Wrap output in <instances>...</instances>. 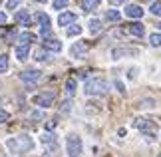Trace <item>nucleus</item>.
<instances>
[{
  "label": "nucleus",
  "mask_w": 161,
  "mask_h": 157,
  "mask_svg": "<svg viewBox=\"0 0 161 157\" xmlns=\"http://www.w3.org/2000/svg\"><path fill=\"white\" fill-rule=\"evenodd\" d=\"M6 147H8V151H12V153H26V151H32L34 149V139L30 135L22 133V135L10 137V139L6 141Z\"/></svg>",
  "instance_id": "f257e3e1"
},
{
  "label": "nucleus",
  "mask_w": 161,
  "mask_h": 157,
  "mask_svg": "<svg viewBox=\"0 0 161 157\" xmlns=\"http://www.w3.org/2000/svg\"><path fill=\"white\" fill-rule=\"evenodd\" d=\"M109 90V84L106 78L97 76V78H92L84 84V93L86 96H106Z\"/></svg>",
  "instance_id": "f03ea898"
},
{
  "label": "nucleus",
  "mask_w": 161,
  "mask_h": 157,
  "mask_svg": "<svg viewBox=\"0 0 161 157\" xmlns=\"http://www.w3.org/2000/svg\"><path fill=\"white\" fill-rule=\"evenodd\" d=\"M133 127H137L141 133H143L145 141H147V143H151V141H153V135H155V131H157V123L153 121V119L137 117V119H133Z\"/></svg>",
  "instance_id": "7ed1b4c3"
},
{
  "label": "nucleus",
  "mask_w": 161,
  "mask_h": 157,
  "mask_svg": "<svg viewBox=\"0 0 161 157\" xmlns=\"http://www.w3.org/2000/svg\"><path fill=\"white\" fill-rule=\"evenodd\" d=\"M84 151L82 137L78 133H68L66 135V155L68 157H80Z\"/></svg>",
  "instance_id": "20e7f679"
},
{
  "label": "nucleus",
  "mask_w": 161,
  "mask_h": 157,
  "mask_svg": "<svg viewBox=\"0 0 161 157\" xmlns=\"http://www.w3.org/2000/svg\"><path fill=\"white\" fill-rule=\"evenodd\" d=\"M133 56H139V50L137 48H131V46H117V48L111 50V58H114V60L133 58Z\"/></svg>",
  "instance_id": "39448f33"
},
{
  "label": "nucleus",
  "mask_w": 161,
  "mask_h": 157,
  "mask_svg": "<svg viewBox=\"0 0 161 157\" xmlns=\"http://www.w3.org/2000/svg\"><path fill=\"white\" fill-rule=\"evenodd\" d=\"M54 98H56V93L52 90H48V92H42L38 96H34V104L40 105V108H50L54 104Z\"/></svg>",
  "instance_id": "423d86ee"
},
{
  "label": "nucleus",
  "mask_w": 161,
  "mask_h": 157,
  "mask_svg": "<svg viewBox=\"0 0 161 157\" xmlns=\"http://www.w3.org/2000/svg\"><path fill=\"white\" fill-rule=\"evenodd\" d=\"M36 22L40 26V34L42 36H48L50 34V28H52V22H50V16L46 12H36Z\"/></svg>",
  "instance_id": "0eeeda50"
},
{
  "label": "nucleus",
  "mask_w": 161,
  "mask_h": 157,
  "mask_svg": "<svg viewBox=\"0 0 161 157\" xmlns=\"http://www.w3.org/2000/svg\"><path fill=\"white\" fill-rule=\"evenodd\" d=\"M86 52H88V44L86 42H74L72 46H70V56L74 60H82Z\"/></svg>",
  "instance_id": "6e6552de"
},
{
  "label": "nucleus",
  "mask_w": 161,
  "mask_h": 157,
  "mask_svg": "<svg viewBox=\"0 0 161 157\" xmlns=\"http://www.w3.org/2000/svg\"><path fill=\"white\" fill-rule=\"evenodd\" d=\"M42 78V72L40 70H32V68H28V70L20 72V80L26 81V84H34V81H38Z\"/></svg>",
  "instance_id": "1a4fd4ad"
},
{
  "label": "nucleus",
  "mask_w": 161,
  "mask_h": 157,
  "mask_svg": "<svg viewBox=\"0 0 161 157\" xmlns=\"http://www.w3.org/2000/svg\"><path fill=\"white\" fill-rule=\"evenodd\" d=\"M34 60L40 62V64H48V62L52 60V52H48L46 48H38L34 52Z\"/></svg>",
  "instance_id": "9d476101"
},
{
  "label": "nucleus",
  "mask_w": 161,
  "mask_h": 157,
  "mask_svg": "<svg viewBox=\"0 0 161 157\" xmlns=\"http://www.w3.org/2000/svg\"><path fill=\"white\" fill-rule=\"evenodd\" d=\"M125 16L127 18H141L143 16V8L139 4H127L125 6Z\"/></svg>",
  "instance_id": "9b49d317"
},
{
  "label": "nucleus",
  "mask_w": 161,
  "mask_h": 157,
  "mask_svg": "<svg viewBox=\"0 0 161 157\" xmlns=\"http://www.w3.org/2000/svg\"><path fill=\"white\" fill-rule=\"evenodd\" d=\"M76 14H74V12H62V14L58 16V24L60 26H68V24H74L76 22Z\"/></svg>",
  "instance_id": "f8f14e48"
},
{
  "label": "nucleus",
  "mask_w": 161,
  "mask_h": 157,
  "mask_svg": "<svg viewBox=\"0 0 161 157\" xmlns=\"http://www.w3.org/2000/svg\"><path fill=\"white\" fill-rule=\"evenodd\" d=\"M44 48L48 50V52H60V50H62V42L58 38H48L46 44H44Z\"/></svg>",
  "instance_id": "ddd939ff"
},
{
  "label": "nucleus",
  "mask_w": 161,
  "mask_h": 157,
  "mask_svg": "<svg viewBox=\"0 0 161 157\" xmlns=\"http://www.w3.org/2000/svg\"><path fill=\"white\" fill-rule=\"evenodd\" d=\"M133 108H137V109H147V108H155V99L153 98H145V99H139V102H135Z\"/></svg>",
  "instance_id": "4468645a"
},
{
  "label": "nucleus",
  "mask_w": 161,
  "mask_h": 157,
  "mask_svg": "<svg viewBox=\"0 0 161 157\" xmlns=\"http://www.w3.org/2000/svg\"><path fill=\"white\" fill-rule=\"evenodd\" d=\"M18 40H20V46H30L32 42L38 40V36H34V34H30V32H22Z\"/></svg>",
  "instance_id": "2eb2a0df"
},
{
  "label": "nucleus",
  "mask_w": 161,
  "mask_h": 157,
  "mask_svg": "<svg viewBox=\"0 0 161 157\" xmlns=\"http://www.w3.org/2000/svg\"><path fill=\"white\" fill-rule=\"evenodd\" d=\"M129 34H133V36H143V34H145V26H143L141 22L129 24Z\"/></svg>",
  "instance_id": "dca6fc26"
},
{
  "label": "nucleus",
  "mask_w": 161,
  "mask_h": 157,
  "mask_svg": "<svg viewBox=\"0 0 161 157\" xmlns=\"http://www.w3.org/2000/svg\"><path fill=\"white\" fill-rule=\"evenodd\" d=\"M88 30H90V34H100L102 32V20L92 18V20L88 22Z\"/></svg>",
  "instance_id": "f3484780"
},
{
  "label": "nucleus",
  "mask_w": 161,
  "mask_h": 157,
  "mask_svg": "<svg viewBox=\"0 0 161 157\" xmlns=\"http://www.w3.org/2000/svg\"><path fill=\"white\" fill-rule=\"evenodd\" d=\"M82 10L84 12H92V10H96L97 6H100V0H82Z\"/></svg>",
  "instance_id": "a211bd4d"
},
{
  "label": "nucleus",
  "mask_w": 161,
  "mask_h": 157,
  "mask_svg": "<svg viewBox=\"0 0 161 157\" xmlns=\"http://www.w3.org/2000/svg\"><path fill=\"white\" fill-rule=\"evenodd\" d=\"M16 22L22 24V26H30V16H28V12H26V10L16 12Z\"/></svg>",
  "instance_id": "6ab92c4d"
},
{
  "label": "nucleus",
  "mask_w": 161,
  "mask_h": 157,
  "mask_svg": "<svg viewBox=\"0 0 161 157\" xmlns=\"http://www.w3.org/2000/svg\"><path fill=\"white\" fill-rule=\"evenodd\" d=\"M28 54H30V50H28V46H18V48H16V58L20 60V62H24V60H28Z\"/></svg>",
  "instance_id": "aec40b11"
},
{
  "label": "nucleus",
  "mask_w": 161,
  "mask_h": 157,
  "mask_svg": "<svg viewBox=\"0 0 161 157\" xmlns=\"http://www.w3.org/2000/svg\"><path fill=\"white\" fill-rule=\"evenodd\" d=\"M66 93H68V98H72L74 93H76V80H74V78L66 80Z\"/></svg>",
  "instance_id": "412c9836"
},
{
  "label": "nucleus",
  "mask_w": 161,
  "mask_h": 157,
  "mask_svg": "<svg viewBox=\"0 0 161 157\" xmlns=\"http://www.w3.org/2000/svg\"><path fill=\"white\" fill-rule=\"evenodd\" d=\"M80 34H82V26H78V24H72L70 28H66L68 38H74V36H80Z\"/></svg>",
  "instance_id": "4be33fe9"
},
{
  "label": "nucleus",
  "mask_w": 161,
  "mask_h": 157,
  "mask_svg": "<svg viewBox=\"0 0 161 157\" xmlns=\"http://www.w3.org/2000/svg\"><path fill=\"white\" fill-rule=\"evenodd\" d=\"M149 44H151L153 48H161V32L149 34Z\"/></svg>",
  "instance_id": "5701e85b"
},
{
  "label": "nucleus",
  "mask_w": 161,
  "mask_h": 157,
  "mask_svg": "<svg viewBox=\"0 0 161 157\" xmlns=\"http://www.w3.org/2000/svg\"><path fill=\"white\" fill-rule=\"evenodd\" d=\"M106 18H108V20H111V22H119L121 20V12L119 10H108Z\"/></svg>",
  "instance_id": "b1692460"
},
{
  "label": "nucleus",
  "mask_w": 161,
  "mask_h": 157,
  "mask_svg": "<svg viewBox=\"0 0 161 157\" xmlns=\"http://www.w3.org/2000/svg\"><path fill=\"white\" fill-rule=\"evenodd\" d=\"M72 109H74L72 99H64V102H62V105H60V111H62V114H68V111H72Z\"/></svg>",
  "instance_id": "393cba45"
},
{
  "label": "nucleus",
  "mask_w": 161,
  "mask_h": 157,
  "mask_svg": "<svg viewBox=\"0 0 161 157\" xmlns=\"http://www.w3.org/2000/svg\"><path fill=\"white\" fill-rule=\"evenodd\" d=\"M149 12L153 16H161V0H157V2H153L149 6Z\"/></svg>",
  "instance_id": "a878e982"
},
{
  "label": "nucleus",
  "mask_w": 161,
  "mask_h": 157,
  "mask_svg": "<svg viewBox=\"0 0 161 157\" xmlns=\"http://www.w3.org/2000/svg\"><path fill=\"white\" fill-rule=\"evenodd\" d=\"M6 70H8V56L0 54V74H4Z\"/></svg>",
  "instance_id": "bb28decb"
},
{
  "label": "nucleus",
  "mask_w": 161,
  "mask_h": 157,
  "mask_svg": "<svg viewBox=\"0 0 161 157\" xmlns=\"http://www.w3.org/2000/svg\"><path fill=\"white\" fill-rule=\"evenodd\" d=\"M68 4H70V0H54V2H52L54 10H62V8H66Z\"/></svg>",
  "instance_id": "cd10ccee"
},
{
  "label": "nucleus",
  "mask_w": 161,
  "mask_h": 157,
  "mask_svg": "<svg viewBox=\"0 0 161 157\" xmlns=\"http://www.w3.org/2000/svg\"><path fill=\"white\" fill-rule=\"evenodd\" d=\"M42 143H46V145H54V149H56V137L48 135V133L42 135Z\"/></svg>",
  "instance_id": "c85d7f7f"
},
{
  "label": "nucleus",
  "mask_w": 161,
  "mask_h": 157,
  "mask_svg": "<svg viewBox=\"0 0 161 157\" xmlns=\"http://www.w3.org/2000/svg\"><path fill=\"white\" fill-rule=\"evenodd\" d=\"M20 2H22V0H6V8H8V10H14Z\"/></svg>",
  "instance_id": "c756f323"
},
{
  "label": "nucleus",
  "mask_w": 161,
  "mask_h": 157,
  "mask_svg": "<svg viewBox=\"0 0 161 157\" xmlns=\"http://www.w3.org/2000/svg\"><path fill=\"white\" fill-rule=\"evenodd\" d=\"M137 74H139V68H131V70L127 72V78L129 80H137Z\"/></svg>",
  "instance_id": "7c9ffc66"
},
{
  "label": "nucleus",
  "mask_w": 161,
  "mask_h": 157,
  "mask_svg": "<svg viewBox=\"0 0 161 157\" xmlns=\"http://www.w3.org/2000/svg\"><path fill=\"white\" fill-rule=\"evenodd\" d=\"M30 119H44V111H32V114H30Z\"/></svg>",
  "instance_id": "2f4dec72"
},
{
  "label": "nucleus",
  "mask_w": 161,
  "mask_h": 157,
  "mask_svg": "<svg viewBox=\"0 0 161 157\" xmlns=\"http://www.w3.org/2000/svg\"><path fill=\"white\" fill-rule=\"evenodd\" d=\"M8 117H10V114L6 109H0V123H4V121H8Z\"/></svg>",
  "instance_id": "473e14b6"
},
{
  "label": "nucleus",
  "mask_w": 161,
  "mask_h": 157,
  "mask_svg": "<svg viewBox=\"0 0 161 157\" xmlns=\"http://www.w3.org/2000/svg\"><path fill=\"white\" fill-rule=\"evenodd\" d=\"M115 87H117V90H119L121 93H125V87H123V84H121V81H115Z\"/></svg>",
  "instance_id": "72a5a7b5"
},
{
  "label": "nucleus",
  "mask_w": 161,
  "mask_h": 157,
  "mask_svg": "<svg viewBox=\"0 0 161 157\" xmlns=\"http://www.w3.org/2000/svg\"><path fill=\"white\" fill-rule=\"evenodd\" d=\"M46 129H48V131H50V129H56V121H48V123H46Z\"/></svg>",
  "instance_id": "f704fd0d"
},
{
  "label": "nucleus",
  "mask_w": 161,
  "mask_h": 157,
  "mask_svg": "<svg viewBox=\"0 0 161 157\" xmlns=\"http://www.w3.org/2000/svg\"><path fill=\"white\" fill-rule=\"evenodd\" d=\"M6 20H8V16H6V12H0V24H4Z\"/></svg>",
  "instance_id": "c9c22d12"
},
{
  "label": "nucleus",
  "mask_w": 161,
  "mask_h": 157,
  "mask_svg": "<svg viewBox=\"0 0 161 157\" xmlns=\"http://www.w3.org/2000/svg\"><path fill=\"white\" fill-rule=\"evenodd\" d=\"M12 38H14V30H10V32L6 34V40H12Z\"/></svg>",
  "instance_id": "e433bc0d"
},
{
  "label": "nucleus",
  "mask_w": 161,
  "mask_h": 157,
  "mask_svg": "<svg viewBox=\"0 0 161 157\" xmlns=\"http://www.w3.org/2000/svg\"><path fill=\"white\" fill-rule=\"evenodd\" d=\"M109 2H111V4H123L125 0H109Z\"/></svg>",
  "instance_id": "4c0bfd02"
},
{
  "label": "nucleus",
  "mask_w": 161,
  "mask_h": 157,
  "mask_svg": "<svg viewBox=\"0 0 161 157\" xmlns=\"http://www.w3.org/2000/svg\"><path fill=\"white\" fill-rule=\"evenodd\" d=\"M36 2H48V0H36Z\"/></svg>",
  "instance_id": "58836bf2"
},
{
  "label": "nucleus",
  "mask_w": 161,
  "mask_h": 157,
  "mask_svg": "<svg viewBox=\"0 0 161 157\" xmlns=\"http://www.w3.org/2000/svg\"><path fill=\"white\" fill-rule=\"evenodd\" d=\"M42 157H50V155H42Z\"/></svg>",
  "instance_id": "ea45409f"
},
{
  "label": "nucleus",
  "mask_w": 161,
  "mask_h": 157,
  "mask_svg": "<svg viewBox=\"0 0 161 157\" xmlns=\"http://www.w3.org/2000/svg\"><path fill=\"white\" fill-rule=\"evenodd\" d=\"M159 28H161V24H159Z\"/></svg>",
  "instance_id": "a19ab883"
},
{
  "label": "nucleus",
  "mask_w": 161,
  "mask_h": 157,
  "mask_svg": "<svg viewBox=\"0 0 161 157\" xmlns=\"http://www.w3.org/2000/svg\"><path fill=\"white\" fill-rule=\"evenodd\" d=\"M159 157H161V155H159Z\"/></svg>",
  "instance_id": "79ce46f5"
}]
</instances>
